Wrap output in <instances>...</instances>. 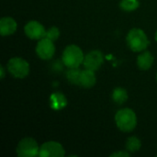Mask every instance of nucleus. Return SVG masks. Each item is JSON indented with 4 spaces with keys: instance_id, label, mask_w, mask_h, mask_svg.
<instances>
[{
    "instance_id": "obj_1",
    "label": "nucleus",
    "mask_w": 157,
    "mask_h": 157,
    "mask_svg": "<svg viewBox=\"0 0 157 157\" xmlns=\"http://www.w3.org/2000/svg\"><path fill=\"white\" fill-rule=\"evenodd\" d=\"M115 123L120 131L131 132L137 126V116L132 109H121L115 115Z\"/></svg>"
},
{
    "instance_id": "obj_2",
    "label": "nucleus",
    "mask_w": 157,
    "mask_h": 157,
    "mask_svg": "<svg viewBox=\"0 0 157 157\" xmlns=\"http://www.w3.org/2000/svg\"><path fill=\"white\" fill-rule=\"evenodd\" d=\"M127 44L134 52H141L146 50L149 45V40L146 33L138 28L132 29L127 34Z\"/></svg>"
},
{
    "instance_id": "obj_3",
    "label": "nucleus",
    "mask_w": 157,
    "mask_h": 157,
    "mask_svg": "<svg viewBox=\"0 0 157 157\" xmlns=\"http://www.w3.org/2000/svg\"><path fill=\"white\" fill-rule=\"evenodd\" d=\"M85 55L80 47L75 44H71L65 47L63 52L62 61L63 64L68 68L79 67L84 63Z\"/></svg>"
},
{
    "instance_id": "obj_4",
    "label": "nucleus",
    "mask_w": 157,
    "mask_h": 157,
    "mask_svg": "<svg viewBox=\"0 0 157 157\" xmlns=\"http://www.w3.org/2000/svg\"><path fill=\"white\" fill-rule=\"evenodd\" d=\"M6 69L13 77L18 79H23L29 74V63L20 57H13L9 59L6 64Z\"/></svg>"
},
{
    "instance_id": "obj_5",
    "label": "nucleus",
    "mask_w": 157,
    "mask_h": 157,
    "mask_svg": "<svg viewBox=\"0 0 157 157\" xmlns=\"http://www.w3.org/2000/svg\"><path fill=\"white\" fill-rule=\"evenodd\" d=\"M17 155L19 157H35L39 156L40 147L38 143L33 138H23L17 144L16 149Z\"/></svg>"
},
{
    "instance_id": "obj_6",
    "label": "nucleus",
    "mask_w": 157,
    "mask_h": 157,
    "mask_svg": "<svg viewBox=\"0 0 157 157\" xmlns=\"http://www.w3.org/2000/svg\"><path fill=\"white\" fill-rule=\"evenodd\" d=\"M65 155V151L63 145L55 141H49L42 144L40 147V157H63Z\"/></svg>"
},
{
    "instance_id": "obj_7",
    "label": "nucleus",
    "mask_w": 157,
    "mask_h": 157,
    "mask_svg": "<svg viewBox=\"0 0 157 157\" xmlns=\"http://www.w3.org/2000/svg\"><path fill=\"white\" fill-rule=\"evenodd\" d=\"M36 53L41 60H50L55 53L54 41L44 37L38 40L36 45Z\"/></svg>"
},
{
    "instance_id": "obj_8",
    "label": "nucleus",
    "mask_w": 157,
    "mask_h": 157,
    "mask_svg": "<svg viewBox=\"0 0 157 157\" xmlns=\"http://www.w3.org/2000/svg\"><path fill=\"white\" fill-rule=\"evenodd\" d=\"M24 31L26 36L30 40H39L45 37L46 35V29L44 26L36 20L29 21L24 28Z\"/></svg>"
},
{
    "instance_id": "obj_9",
    "label": "nucleus",
    "mask_w": 157,
    "mask_h": 157,
    "mask_svg": "<svg viewBox=\"0 0 157 157\" xmlns=\"http://www.w3.org/2000/svg\"><path fill=\"white\" fill-rule=\"evenodd\" d=\"M103 62H104L103 53L98 50H94L85 55L83 64L86 69H89L96 72L101 67Z\"/></svg>"
},
{
    "instance_id": "obj_10",
    "label": "nucleus",
    "mask_w": 157,
    "mask_h": 157,
    "mask_svg": "<svg viewBox=\"0 0 157 157\" xmlns=\"http://www.w3.org/2000/svg\"><path fill=\"white\" fill-rule=\"evenodd\" d=\"M17 29V21L11 17H4L0 19V34L1 36H10L16 32Z\"/></svg>"
},
{
    "instance_id": "obj_11",
    "label": "nucleus",
    "mask_w": 157,
    "mask_h": 157,
    "mask_svg": "<svg viewBox=\"0 0 157 157\" xmlns=\"http://www.w3.org/2000/svg\"><path fill=\"white\" fill-rule=\"evenodd\" d=\"M97 83V78L95 75V71L85 69L81 71L80 79H79V86L84 88H91Z\"/></svg>"
},
{
    "instance_id": "obj_12",
    "label": "nucleus",
    "mask_w": 157,
    "mask_h": 157,
    "mask_svg": "<svg viewBox=\"0 0 157 157\" xmlns=\"http://www.w3.org/2000/svg\"><path fill=\"white\" fill-rule=\"evenodd\" d=\"M153 63H154V56L148 51L143 52L137 57V66L139 67L140 70L147 71L153 66Z\"/></svg>"
},
{
    "instance_id": "obj_13",
    "label": "nucleus",
    "mask_w": 157,
    "mask_h": 157,
    "mask_svg": "<svg viewBox=\"0 0 157 157\" xmlns=\"http://www.w3.org/2000/svg\"><path fill=\"white\" fill-rule=\"evenodd\" d=\"M67 106V99L62 93L56 92L50 97V107L54 110H61Z\"/></svg>"
},
{
    "instance_id": "obj_14",
    "label": "nucleus",
    "mask_w": 157,
    "mask_h": 157,
    "mask_svg": "<svg viewBox=\"0 0 157 157\" xmlns=\"http://www.w3.org/2000/svg\"><path fill=\"white\" fill-rule=\"evenodd\" d=\"M112 100L117 105H123L128 100L127 90L123 87H116L112 92Z\"/></svg>"
},
{
    "instance_id": "obj_15",
    "label": "nucleus",
    "mask_w": 157,
    "mask_h": 157,
    "mask_svg": "<svg viewBox=\"0 0 157 157\" xmlns=\"http://www.w3.org/2000/svg\"><path fill=\"white\" fill-rule=\"evenodd\" d=\"M126 150L130 153H136L138 152L142 147L141 140L135 136H131L126 141Z\"/></svg>"
},
{
    "instance_id": "obj_16",
    "label": "nucleus",
    "mask_w": 157,
    "mask_h": 157,
    "mask_svg": "<svg viewBox=\"0 0 157 157\" xmlns=\"http://www.w3.org/2000/svg\"><path fill=\"white\" fill-rule=\"evenodd\" d=\"M80 74H81V70L79 69V67L69 68L66 71V78L72 85H78L79 86Z\"/></svg>"
},
{
    "instance_id": "obj_17",
    "label": "nucleus",
    "mask_w": 157,
    "mask_h": 157,
    "mask_svg": "<svg viewBox=\"0 0 157 157\" xmlns=\"http://www.w3.org/2000/svg\"><path fill=\"white\" fill-rule=\"evenodd\" d=\"M140 6L139 0H121L120 2V7L126 12H132L136 10Z\"/></svg>"
},
{
    "instance_id": "obj_18",
    "label": "nucleus",
    "mask_w": 157,
    "mask_h": 157,
    "mask_svg": "<svg viewBox=\"0 0 157 157\" xmlns=\"http://www.w3.org/2000/svg\"><path fill=\"white\" fill-rule=\"evenodd\" d=\"M45 37L48 38V39H50V40H52V41H55L60 37V30H59V29L56 28V27L50 28L48 30H46Z\"/></svg>"
},
{
    "instance_id": "obj_19",
    "label": "nucleus",
    "mask_w": 157,
    "mask_h": 157,
    "mask_svg": "<svg viewBox=\"0 0 157 157\" xmlns=\"http://www.w3.org/2000/svg\"><path fill=\"white\" fill-rule=\"evenodd\" d=\"M131 153L126 151H119V152H115L112 155H110L111 157H130Z\"/></svg>"
},
{
    "instance_id": "obj_20",
    "label": "nucleus",
    "mask_w": 157,
    "mask_h": 157,
    "mask_svg": "<svg viewBox=\"0 0 157 157\" xmlns=\"http://www.w3.org/2000/svg\"><path fill=\"white\" fill-rule=\"evenodd\" d=\"M0 73H1V75H0V78L1 79H4V77H5V68L1 65L0 66Z\"/></svg>"
},
{
    "instance_id": "obj_21",
    "label": "nucleus",
    "mask_w": 157,
    "mask_h": 157,
    "mask_svg": "<svg viewBox=\"0 0 157 157\" xmlns=\"http://www.w3.org/2000/svg\"><path fill=\"white\" fill-rule=\"evenodd\" d=\"M155 40L157 41V30L156 32H155Z\"/></svg>"
},
{
    "instance_id": "obj_22",
    "label": "nucleus",
    "mask_w": 157,
    "mask_h": 157,
    "mask_svg": "<svg viewBox=\"0 0 157 157\" xmlns=\"http://www.w3.org/2000/svg\"><path fill=\"white\" fill-rule=\"evenodd\" d=\"M156 80H157V74H156Z\"/></svg>"
},
{
    "instance_id": "obj_23",
    "label": "nucleus",
    "mask_w": 157,
    "mask_h": 157,
    "mask_svg": "<svg viewBox=\"0 0 157 157\" xmlns=\"http://www.w3.org/2000/svg\"><path fill=\"white\" fill-rule=\"evenodd\" d=\"M156 156H157V155H156Z\"/></svg>"
}]
</instances>
